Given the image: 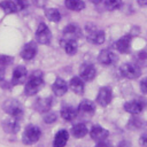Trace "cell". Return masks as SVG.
<instances>
[{"label": "cell", "instance_id": "6da1fadb", "mask_svg": "<svg viewBox=\"0 0 147 147\" xmlns=\"http://www.w3.org/2000/svg\"><path fill=\"white\" fill-rule=\"evenodd\" d=\"M42 86H44L42 72L40 70H36L30 75V77H29V79H28V82L25 84L24 92H25L26 95L31 96V95L37 94L41 90Z\"/></svg>", "mask_w": 147, "mask_h": 147}, {"label": "cell", "instance_id": "7a4b0ae2", "mask_svg": "<svg viewBox=\"0 0 147 147\" xmlns=\"http://www.w3.org/2000/svg\"><path fill=\"white\" fill-rule=\"evenodd\" d=\"M2 108H3V110H5L10 117H13V118H15V119H18V121H20V119L23 117V115H24L22 105H21L17 100H15V99H8V100H6V101L3 102V105H2Z\"/></svg>", "mask_w": 147, "mask_h": 147}, {"label": "cell", "instance_id": "3957f363", "mask_svg": "<svg viewBox=\"0 0 147 147\" xmlns=\"http://www.w3.org/2000/svg\"><path fill=\"white\" fill-rule=\"evenodd\" d=\"M41 137V131L37 125L30 124L25 127L23 136H22V141L25 145H33L36 144Z\"/></svg>", "mask_w": 147, "mask_h": 147}, {"label": "cell", "instance_id": "277c9868", "mask_svg": "<svg viewBox=\"0 0 147 147\" xmlns=\"http://www.w3.org/2000/svg\"><path fill=\"white\" fill-rule=\"evenodd\" d=\"M85 30L87 32V39L90 42L95 44V45H101L105 42L106 36H105V32L102 30L98 29L94 25H87Z\"/></svg>", "mask_w": 147, "mask_h": 147}, {"label": "cell", "instance_id": "5b68a950", "mask_svg": "<svg viewBox=\"0 0 147 147\" xmlns=\"http://www.w3.org/2000/svg\"><path fill=\"white\" fill-rule=\"evenodd\" d=\"M119 71L122 74V76H124L125 78H129V79H136L141 75L140 67L137 65L136 63H124L119 68Z\"/></svg>", "mask_w": 147, "mask_h": 147}, {"label": "cell", "instance_id": "8992f818", "mask_svg": "<svg viewBox=\"0 0 147 147\" xmlns=\"http://www.w3.org/2000/svg\"><path fill=\"white\" fill-rule=\"evenodd\" d=\"M36 39L39 44H42V45H47V44L51 42L52 33H51V30L48 29V26L45 23H40L38 25L37 31H36Z\"/></svg>", "mask_w": 147, "mask_h": 147}, {"label": "cell", "instance_id": "52a82bcc", "mask_svg": "<svg viewBox=\"0 0 147 147\" xmlns=\"http://www.w3.org/2000/svg\"><path fill=\"white\" fill-rule=\"evenodd\" d=\"M111 98H113V92H111V88L108 87V86H103L99 90L98 92V95H96V102L102 106V107H107L110 101H111Z\"/></svg>", "mask_w": 147, "mask_h": 147}, {"label": "cell", "instance_id": "ba28073f", "mask_svg": "<svg viewBox=\"0 0 147 147\" xmlns=\"http://www.w3.org/2000/svg\"><path fill=\"white\" fill-rule=\"evenodd\" d=\"M98 60L103 65H111L117 61V55L110 49H102L98 55Z\"/></svg>", "mask_w": 147, "mask_h": 147}, {"label": "cell", "instance_id": "9c48e42d", "mask_svg": "<svg viewBox=\"0 0 147 147\" xmlns=\"http://www.w3.org/2000/svg\"><path fill=\"white\" fill-rule=\"evenodd\" d=\"M28 77V71L26 68L23 65H17L14 71H13V77H11V84L13 85H20L23 84L26 80Z\"/></svg>", "mask_w": 147, "mask_h": 147}, {"label": "cell", "instance_id": "30bf717a", "mask_svg": "<svg viewBox=\"0 0 147 147\" xmlns=\"http://www.w3.org/2000/svg\"><path fill=\"white\" fill-rule=\"evenodd\" d=\"M79 75H80V78H82L83 80L90 82V80H92V79L95 77L96 70H95V68H94L93 64H91V63H84V64H82V67H80Z\"/></svg>", "mask_w": 147, "mask_h": 147}, {"label": "cell", "instance_id": "8fae6325", "mask_svg": "<svg viewBox=\"0 0 147 147\" xmlns=\"http://www.w3.org/2000/svg\"><path fill=\"white\" fill-rule=\"evenodd\" d=\"M90 136L93 140L101 141V140H105L109 136V131L107 129L102 127L101 125H93L90 131Z\"/></svg>", "mask_w": 147, "mask_h": 147}, {"label": "cell", "instance_id": "7c38bea8", "mask_svg": "<svg viewBox=\"0 0 147 147\" xmlns=\"http://www.w3.org/2000/svg\"><path fill=\"white\" fill-rule=\"evenodd\" d=\"M144 107H145V102L139 101V100H132V101H127L124 103V110L132 115H137L141 113Z\"/></svg>", "mask_w": 147, "mask_h": 147}, {"label": "cell", "instance_id": "4fadbf2b", "mask_svg": "<svg viewBox=\"0 0 147 147\" xmlns=\"http://www.w3.org/2000/svg\"><path fill=\"white\" fill-rule=\"evenodd\" d=\"M82 36V30L77 24H69L63 30V38L76 40Z\"/></svg>", "mask_w": 147, "mask_h": 147}, {"label": "cell", "instance_id": "5bb4252c", "mask_svg": "<svg viewBox=\"0 0 147 147\" xmlns=\"http://www.w3.org/2000/svg\"><path fill=\"white\" fill-rule=\"evenodd\" d=\"M37 54V45L34 41H30L24 45L21 51V56L24 60H32Z\"/></svg>", "mask_w": 147, "mask_h": 147}, {"label": "cell", "instance_id": "9a60e30c", "mask_svg": "<svg viewBox=\"0 0 147 147\" xmlns=\"http://www.w3.org/2000/svg\"><path fill=\"white\" fill-rule=\"evenodd\" d=\"M130 46H131V36H130V34L123 36V37L119 38V39L116 41V44H115L116 49H117L119 53H123V54L129 53Z\"/></svg>", "mask_w": 147, "mask_h": 147}, {"label": "cell", "instance_id": "2e32d148", "mask_svg": "<svg viewBox=\"0 0 147 147\" xmlns=\"http://www.w3.org/2000/svg\"><path fill=\"white\" fill-rule=\"evenodd\" d=\"M52 90H53V93L56 95V96H62L67 93L68 91V84L64 79L62 78H56L55 82L53 83L52 85Z\"/></svg>", "mask_w": 147, "mask_h": 147}, {"label": "cell", "instance_id": "e0dca14e", "mask_svg": "<svg viewBox=\"0 0 147 147\" xmlns=\"http://www.w3.org/2000/svg\"><path fill=\"white\" fill-rule=\"evenodd\" d=\"M2 127L6 132L8 133H17L18 130H20V124H18V119H15V118H7L2 122Z\"/></svg>", "mask_w": 147, "mask_h": 147}, {"label": "cell", "instance_id": "ac0fdd59", "mask_svg": "<svg viewBox=\"0 0 147 147\" xmlns=\"http://www.w3.org/2000/svg\"><path fill=\"white\" fill-rule=\"evenodd\" d=\"M68 139H69L68 131L67 130H60L54 137L53 147H64L68 142Z\"/></svg>", "mask_w": 147, "mask_h": 147}, {"label": "cell", "instance_id": "d6986e66", "mask_svg": "<svg viewBox=\"0 0 147 147\" xmlns=\"http://www.w3.org/2000/svg\"><path fill=\"white\" fill-rule=\"evenodd\" d=\"M61 46L64 48L65 53L69 54V55H74L76 54L77 52V48H78V45H77V41L74 40V39H65V38H62L61 39Z\"/></svg>", "mask_w": 147, "mask_h": 147}, {"label": "cell", "instance_id": "ffe728a7", "mask_svg": "<svg viewBox=\"0 0 147 147\" xmlns=\"http://www.w3.org/2000/svg\"><path fill=\"white\" fill-rule=\"evenodd\" d=\"M78 111H80L83 114H86V115H94L95 103L87 100V99H84V100L80 101V103L78 106Z\"/></svg>", "mask_w": 147, "mask_h": 147}, {"label": "cell", "instance_id": "44dd1931", "mask_svg": "<svg viewBox=\"0 0 147 147\" xmlns=\"http://www.w3.org/2000/svg\"><path fill=\"white\" fill-rule=\"evenodd\" d=\"M77 114H78V110L74 106H64L61 109V116H62V118L65 119V121H68V122L75 119L76 116H77Z\"/></svg>", "mask_w": 147, "mask_h": 147}, {"label": "cell", "instance_id": "7402d4cb", "mask_svg": "<svg viewBox=\"0 0 147 147\" xmlns=\"http://www.w3.org/2000/svg\"><path fill=\"white\" fill-rule=\"evenodd\" d=\"M52 106V98H40L36 101L34 107L40 113H46L51 109Z\"/></svg>", "mask_w": 147, "mask_h": 147}, {"label": "cell", "instance_id": "603a6c76", "mask_svg": "<svg viewBox=\"0 0 147 147\" xmlns=\"http://www.w3.org/2000/svg\"><path fill=\"white\" fill-rule=\"evenodd\" d=\"M69 87L76 93V94H82L84 92V83L80 77H72L69 83Z\"/></svg>", "mask_w": 147, "mask_h": 147}, {"label": "cell", "instance_id": "cb8c5ba5", "mask_svg": "<svg viewBox=\"0 0 147 147\" xmlns=\"http://www.w3.org/2000/svg\"><path fill=\"white\" fill-rule=\"evenodd\" d=\"M0 8L7 13V14H13V13H17L18 11V8H17V5L15 1H11V0H3L0 2Z\"/></svg>", "mask_w": 147, "mask_h": 147}, {"label": "cell", "instance_id": "d4e9b609", "mask_svg": "<svg viewBox=\"0 0 147 147\" xmlns=\"http://www.w3.org/2000/svg\"><path fill=\"white\" fill-rule=\"evenodd\" d=\"M71 134L75 137V138H83L84 136L87 134V127L85 124L83 123H78L76 125H74L71 127Z\"/></svg>", "mask_w": 147, "mask_h": 147}, {"label": "cell", "instance_id": "484cf974", "mask_svg": "<svg viewBox=\"0 0 147 147\" xmlns=\"http://www.w3.org/2000/svg\"><path fill=\"white\" fill-rule=\"evenodd\" d=\"M64 5L68 9L74 10V11H79L85 8V3L82 0H65Z\"/></svg>", "mask_w": 147, "mask_h": 147}, {"label": "cell", "instance_id": "4316f807", "mask_svg": "<svg viewBox=\"0 0 147 147\" xmlns=\"http://www.w3.org/2000/svg\"><path fill=\"white\" fill-rule=\"evenodd\" d=\"M45 15L51 22H59L61 20V14L56 8H47L45 10Z\"/></svg>", "mask_w": 147, "mask_h": 147}, {"label": "cell", "instance_id": "83f0119b", "mask_svg": "<svg viewBox=\"0 0 147 147\" xmlns=\"http://www.w3.org/2000/svg\"><path fill=\"white\" fill-rule=\"evenodd\" d=\"M136 64L139 67L147 65V52L146 51H141L136 55Z\"/></svg>", "mask_w": 147, "mask_h": 147}, {"label": "cell", "instance_id": "f1b7e54d", "mask_svg": "<svg viewBox=\"0 0 147 147\" xmlns=\"http://www.w3.org/2000/svg\"><path fill=\"white\" fill-rule=\"evenodd\" d=\"M122 0H105V6L108 10H116L121 7Z\"/></svg>", "mask_w": 147, "mask_h": 147}, {"label": "cell", "instance_id": "f546056e", "mask_svg": "<svg viewBox=\"0 0 147 147\" xmlns=\"http://www.w3.org/2000/svg\"><path fill=\"white\" fill-rule=\"evenodd\" d=\"M56 118H57V116H56V114L55 113H53V111H46V114L44 115V122L45 123H47V124H51V123H54L55 121H56Z\"/></svg>", "mask_w": 147, "mask_h": 147}, {"label": "cell", "instance_id": "4dcf8cb0", "mask_svg": "<svg viewBox=\"0 0 147 147\" xmlns=\"http://www.w3.org/2000/svg\"><path fill=\"white\" fill-rule=\"evenodd\" d=\"M14 61V59L9 55H0V64L3 67H7L9 64H11Z\"/></svg>", "mask_w": 147, "mask_h": 147}, {"label": "cell", "instance_id": "1f68e13d", "mask_svg": "<svg viewBox=\"0 0 147 147\" xmlns=\"http://www.w3.org/2000/svg\"><path fill=\"white\" fill-rule=\"evenodd\" d=\"M16 5H17V8L18 10H23L28 7V1L26 0H15Z\"/></svg>", "mask_w": 147, "mask_h": 147}, {"label": "cell", "instance_id": "d6a6232c", "mask_svg": "<svg viewBox=\"0 0 147 147\" xmlns=\"http://www.w3.org/2000/svg\"><path fill=\"white\" fill-rule=\"evenodd\" d=\"M140 90H141L142 93L147 94V77L141 79V82H140Z\"/></svg>", "mask_w": 147, "mask_h": 147}, {"label": "cell", "instance_id": "836d02e7", "mask_svg": "<svg viewBox=\"0 0 147 147\" xmlns=\"http://www.w3.org/2000/svg\"><path fill=\"white\" fill-rule=\"evenodd\" d=\"M96 147H113V145H111L109 141H107V140L105 139V140L98 141V144H96Z\"/></svg>", "mask_w": 147, "mask_h": 147}, {"label": "cell", "instance_id": "e575fe53", "mask_svg": "<svg viewBox=\"0 0 147 147\" xmlns=\"http://www.w3.org/2000/svg\"><path fill=\"white\" fill-rule=\"evenodd\" d=\"M140 145L142 147H147V133H144L140 137Z\"/></svg>", "mask_w": 147, "mask_h": 147}, {"label": "cell", "instance_id": "d590c367", "mask_svg": "<svg viewBox=\"0 0 147 147\" xmlns=\"http://www.w3.org/2000/svg\"><path fill=\"white\" fill-rule=\"evenodd\" d=\"M5 68L6 67H3V65L0 64V80H2V78L5 77Z\"/></svg>", "mask_w": 147, "mask_h": 147}, {"label": "cell", "instance_id": "8d00e7d4", "mask_svg": "<svg viewBox=\"0 0 147 147\" xmlns=\"http://www.w3.org/2000/svg\"><path fill=\"white\" fill-rule=\"evenodd\" d=\"M34 3L37 6H39V7H41V6L45 5V0H34Z\"/></svg>", "mask_w": 147, "mask_h": 147}, {"label": "cell", "instance_id": "74e56055", "mask_svg": "<svg viewBox=\"0 0 147 147\" xmlns=\"http://www.w3.org/2000/svg\"><path fill=\"white\" fill-rule=\"evenodd\" d=\"M118 147H130V144L126 142V141H122V142L118 145Z\"/></svg>", "mask_w": 147, "mask_h": 147}, {"label": "cell", "instance_id": "f35d334b", "mask_svg": "<svg viewBox=\"0 0 147 147\" xmlns=\"http://www.w3.org/2000/svg\"><path fill=\"white\" fill-rule=\"evenodd\" d=\"M137 2L140 6H147V0H137Z\"/></svg>", "mask_w": 147, "mask_h": 147}, {"label": "cell", "instance_id": "ab89813d", "mask_svg": "<svg viewBox=\"0 0 147 147\" xmlns=\"http://www.w3.org/2000/svg\"><path fill=\"white\" fill-rule=\"evenodd\" d=\"M90 1H91V2H93V3H95V5H96V3H100V2H101V1H102V0H90Z\"/></svg>", "mask_w": 147, "mask_h": 147}]
</instances>
